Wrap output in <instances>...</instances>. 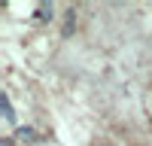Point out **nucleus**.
I'll return each instance as SVG.
<instances>
[{
	"mask_svg": "<svg viewBox=\"0 0 152 146\" xmlns=\"http://www.w3.org/2000/svg\"><path fill=\"white\" fill-rule=\"evenodd\" d=\"M73 21H76V18H73V12H67V24H64V34H70V31H73Z\"/></svg>",
	"mask_w": 152,
	"mask_h": 146,
	"instance_id": "nucleus-2",
	"label": "nucleus"
},
{
	"mask_svg": "<svg viewBox=\"0 0 152 146\" xmlns=\"http://www.w3.org/2000/svg\"><path fill=\"white\" fill-rule=\"evenodd\" d=\"M0 107H3V122H6V125H12V122H15V113H12V104H9L6 94H0Z\"/></svg>",
	"mask_w": 152,
	"mask_h": 146,
	"instance_id": "nucleus-1",
	"label": "nucleus"
}]
</instances>
